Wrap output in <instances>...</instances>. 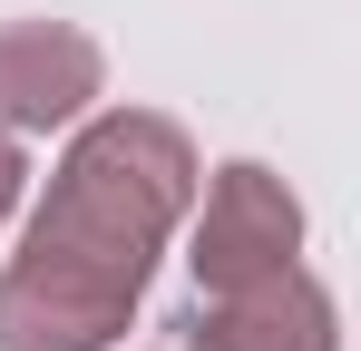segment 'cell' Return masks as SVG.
Wrapping results in <instances>:
<instances>
[{"label":"cell","mask_w":361,"mask_h":351,"mask_svg":"<svg viewBox=\"0 0 361 351\" xmlns=\"http://www.w3.org/2000/svg\"><path fill=\"white\" fill-rule=\"evenodd\" d=\"M195 137L157 108L78 117L49 195L0 264V351H118L157 254L195 205Z\"/></svg>","instance_id":"cell-1"},{"label":"cell","mask_w":361,"mask_h":351,"mask_svg":"<svg viewBox=\"0 0 361 351\" xmlns=\"http://www.w3.org/2000/svg\"><path fill=\"white\" fill-rule=\"evenodd\" d=\"M185 264H195V292H244L274 283L302 264V195L264 156H235V166L195 176V205H185Z\"/></svg>","instance_id":"cell-2"},{"label":"cell","mask_w":361,"mask_h":351,"mask_svg":"<svg viewBox=\"0 0 361 351\" xmlns=\"http://www.w3.org/2000/svg\"><path fill=\"white\" fill-rule=\"evenodd\" d=\"M88 98H108V49L78 20H0V127L10 137L78 127Z\"/></svg>","instance_id":"cell-3"},{"label":"cell","mask_w":361,"mask_h":351,"mask_svg":"<svg viewBox=\"0 0 361 351\" xmlns=\"http://www.w3.org/2000/svg\"><path fill=\"white\" fill-rule=\"evenodd\" d=\"M176 351H342V302L293 264L244 292H195V312L176 322Z\"/></svg>","instance_id":"cell-4"},{"label":"cell","mask_w":361,"mask_h":351,"mask_svg":"<svg viewBox=\"0 0 361 351\" xmlns=\"http://www.w3.org/2000/svg\"><path fill=\"white\" fill-rule=\"evenodd\" d=\"M20 195H30V156H20V137L0 127V225L20 215Z\"/></svg>","instance_id":"cell-5"}]
</instances>
